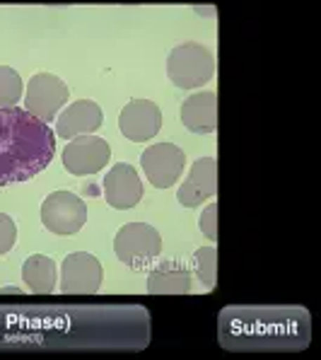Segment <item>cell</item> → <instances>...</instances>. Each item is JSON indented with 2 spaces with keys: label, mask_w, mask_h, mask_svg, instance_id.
<instances>
[{
  "label": "cell",
  "mask_w": 321,
  "mask_h": 360,
  "mask_svg": "<svg viewBox=\"0 0 321 360\" xmlns=\"http://www.w3.org/2000/svg\"><path fill=\"white\" fill-rule=\"evenodd\" d=\"M220 341L230 351H300L309 341V314L292 307H227Z\"/></svg>",
  "instance_id": "6da1fadb"
},
{
  "label": "cell",
  "mask_w": 321,
  "mask_h": 360,
  "mask_svg": "<svg viewBox=\"0 0 321 360\" xmlns=\"http://www.w3.org/2000/svg\"><path fill=\"white\" fill-rule=\"evenodd\" d=\"M56 133L22 107H0V186L30 181L51 165Z\"/></svg>",
  "instance_id": "7a4b0ae2"
},
{
  "label": "cell",
  "mask_w": 321,
  "mask_h": 360,
  "mask_svg": "<svg viewBox=\"0 0 321 360\" xmlns=\"http://www.w3.org/2000/svg\"><path fill=\"white\" fill-rule=\"evenodd\" d=\"M167 75L171 85L181 90H196L201 85H208L210 77L215 75V58L203 44L186 41L169 51Z\"/></svg>",
  "instance_id": "3957f363"
},
{
  "label": "cell",
  "mask_w": 321,
  "mask_h": 360,
  "mask_svg": "<svg viewBox=\"0 0 321 360\" xmlns=\"http://www.w3.org/2000/svg\"><path fill=\"white\" fill-rule=\"evenodd\" d=\"M114 252L121 264L131 266V269H140V266L150 264L159 257L162 237H159L157 228L148 223H129L116 232Z\"/></svg>",
  "instance_id": "277c9868"
},
{
  "label": "cell",
  "mask_w": 321,
  "mask_h": 360,
  "mask_svg": "<svg viewBox=\"0 0 321 360\" xmlns=\"http://www.w3.org/2000/svg\"><path fill=\"white\" fill-rule=\"evenodd\" d=\"M41 223L53 235H75L87 223V203L73 191H53L41 203Z\"/></svg>",
  "instance_id": "5b68a950"
},
{
  "label": "cell",
  "mask_w": 321,
  "mask_h": 360,
  "mask_svg": "<svg viewBox=\"0 0 321 360\" xmlns=\"http://www.w3.org/2000/svg\"><path fill=\"white\" fill-rule=\"evenodd\" d=\"M68 104V85L51 73H37L27 82L25 109L44 124L56 121V116Z\"/></svg>",
  "instance_id": "8992f818"
},
{
  "label": "cell",
  "mask_w": 321,
  "mask_h": 360,
  "mask_svg": "<svg viewBox=\"0 0 321 360\" xmlns=\"http://www.w3.org/2000/svg\"><path fill=\"white\" fill-rule=\"evenodd\" d=\"M104 269L97 257L73 252L60 264V292L63 295H95L102 288Z\"/></svg>",
  "instance_id": "52a82bcc"
},
{
  "label": "cell",
  "mask_w": 321,
  "mask_h": 360,
  "mask_svg": "<svg viewBox=\"0 0 321 360\" xmlns=\"http://www.w3.org/2000/svg\"><path fill=\"white\" fill-rule=\"evenodd\" d=\"M140 165L155 189H169L179 181L186 165V155L174 143H157L140 155Z\"/></svg>",
  "instance_id": "ba28073f"
},
{
  "label": "cell",
  "mask_w": 321,
  "mask_h": 360,
  "mask_svg": "<svg viewBox=\"0 0 321 360\" xmlns=\"http://www.w3.org/2000/svg\"><path fill=\"white\" fill-rule=\"evenodd\" d=\"M112 158V148L99 136H80L73 138L63 148V167L75 176L97 174Z\"/></svg>",
  "instance_id": "9c48e42d"
},
{
  "label": "cell",
  "mask_w": 321,
  "mask_h": 360,
  "mask_svg": "<svg viewBox=\"0 0 321 360\" xmlns=\"http://www.w3.org/2000/svg\"><path fill=\"white\" fill-rule=\"evenodd\" d=\"M119 131L133 143L152 141L162 131V112L150 99H131L119 114Z\"/></svg>",
  "instance_id": "30bf717a"
},
{
  "label": "cell",
  "mask_w": 321,
  "mask_h": 360,
  "mask_svg": "<svg viewBox=\"0 0 321 360\" xmlns=\"http://www.w3.org/2000/svg\"><path fill=\"white\" fill-rule=\"evenodd\" d=\"M218 193V162L213 158H201L193 162L186 181L176 191V201L184 208H196Z\"/></svg>",
  "instance_id": "8fae6325"
},
{
  "label": "cell",
  "mask_w": 321,
  "mask_h": 360,
  "mask_svg": "<svg viewBox=\"0 0 321 360\" xmlns=\"http://www.w3.org/2000/svg\"><path fill=\"white\" fill-rule=\"evenodd\" d=\"M104 124V112L92 99H77L56 116V133L63 141L92 136Z\"/></svg>",
  "instance_id": "7c38bea8"
},
{
  "label": "cell",
  "mask_w": 321,
  "mask_h": 360,
  "mask_svg": "<svg viewBox=\"0 0 321 360\" xmlns=\"http://www.w3.org/2000/svg\"><path fill=\"white\" fill-rule=\"evenodd\" d=\"M104 198L116 210H129L143 198V181L133 165L119 162L104 176Z\"/></svg>",
  "instance_id": "4fadbf2b"
},
{
  "label": "cell",
  "mask_w": 321,
  "mask_h": 360,
  "mask_svg": "<svg viewBox=\"0 0 321 360\" xmlns=\"http://www.w3.org/2000/svg\"><path fill=\"white\" fill-rule=\"evenodd\" d=\"M181 124L191 133L208 136L218 129V95L215 92H196L181 104Z\"/></svg>",
  "instance_id": "5bb4252c"
},
{
  "label": "cell",
  "mask_w": 321,
  "mask_h": 360,
  "mask_svg": "<svg viewBox=\"0 0 321 360\" xmlns=\"http://www.w3.org/2000/svg\"><path fill=\"white\" fill-rule=\"evenodd\" d=\"M148 292L150 295H189L191 274L179 264H159L148 276Z\"/></svg>",
  "instance_id": "9a60e30c"
},
{
  "label": "cell",
  "mask_w": 321,
  "mask_h": 360,
  "mask_svg": "<svg viewBox=\"0 0 321 360\" xmlns=\"http://www.w3.org/2000/svg\"><path fill=\"white\" fill-rule=\"evenodd\" d=\"M22 278H25L32 295H51L56 290V281H58L56 262L44 257V254H34V257H30L25 266H22Z\"/></svg>",
  "instance_id": "2e32d148"
},
{
  "label": "cell",
  "mask_w": 321,
  "mask_h": 360,
  "mask_svg": "<svg viewBox=\"0 0 321 360\" xmlns=\"http://www.w3.org/2000/svg\"><path fill=\"white\" fill-rule=\"evenodd\" d=\"M193 262H196V274H198V278H201V283L206 285L208 290H213V288L218 285V249L215 247L196 249Z\"/></svg>",
  "instance_id": "e0dca14e"
},
{
  "label": "cell",
  "mask_w": 321,
  "mask_h": 360,
  "mask_svg": "<svg viewBox=\"0 0 321 360\" xmlns=\"http://www.w3.org/2000/svg\"><path fill=\"white\" fill-rule=\"evenodd\" d=\"M22 77L10 65H0V107H18L22 99Z\"/></svg>",
  "instance_id": "ac0fdd59"
},
{
  "label": "cell",
  "mask_w": 321,
  "mask_h": 360,
  "mask_svg": "<svg viewBox=\"0 0 321 360\" xmlns=\"http://www.w3.org/2000/svg\"><path fill=\"white\" fill-rule=\"evenodd\" d=\"M18 240V225L13 223V218L5 213H0V254L10 252Z\"/></svg>",
  "instance_id": "d6986e66"
},
{
  "label": "cell",
  "mask_w": 321,
  "mask_h": 360,
  "mask_svg": "<svg viewBox=\"0 0 321 360\" xmlns=\"http://www.w3.org/2000/svg\"><path fill=\"white\" fill-rule=\"evenodd\" d=\"M201 232L208 237V240L218 242V201L210 203V206L203 210V215H201Z\"/></svg>",
  "instance_id": "ffe728a7"
},
{
  "label": "cell",
  "mask_w": 321,
  "mask_h": 360,
  "mask_svg": "<svg viewBox=\"0 0 321 360\" xmlns=\"http://www.w3.org/2000/svg\"><path fill=\"white\" fill-rule=\"evenodd\" d=\"M3 295H22L25 297V290H22V288H0V297Z\"/></svg>",
  "instance_id": "44dd1931"
}]
</instances>
